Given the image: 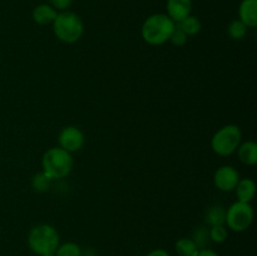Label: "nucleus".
Returning <instances> with one entry per match:
<instances>
[{
	"mask_svg": "<svg viewBox=\"0 0 257 256\" xmlns=\"http://www.w3.org/2000/svg\"><path fill=\"white\" fill-rule=\"evenodd\" d=\"M176 23L163 13L152 14L143 22L141 34L143 40L150 45H162L170 40Z\"/></svg>",
	"mask_w": 257,
	"mask_h": 256,
	"instance_id": "nucleus-1",
	"label": "nucleus"
},
{
	"mask_svg": "<svg viewBox=\"0 0 257 256\" xmlns=\"http://www.w3.org/2000/svg\"><path fill=\"white\" fill-rule=\"evenodd\" d=\"M28 246L38 256H44L55 252L60 243L57 228L48 223H40L30 228L28 233Z\"/></svg>",
	"mask_w": 257,
	"mask_h": 256,
	"instance_id": "nucleus-2",
	"label": "nucleus"
},
{
	"mask_svg": "<svg viewBox=\"0 0 257 256\" xmlns=\"http://www.w3.org/2000/svg\"><path fill=\"white\" fill-rule=\"evenodd\" d=\"M52 27L55 37L65 44L77 43L84 32L82 18L77 13L69 12V10L58 13Z\"/></svg>",
	"mask_w": 257,
	"mask_h": 256,
	"instance_id": "nucleus-3",
	"label": "nucleus"
},
{
	"mask_svg": "<svg viewBox=\"0 0 257 256\" xmlns=\"http://www.w3.org/2000/svg\"><path fill=\"white\" fill-rule=\"evenodd\" d=\"M72 153L67 152L60 147L49 148L43 155L42 167L43 172L50 178V180H62L65 178L73 170Z\"/></svg>",
	"mask_w": 257,
	"mask_h": 256,
	"instance_id": "nucleus-4",
	"label": "nucleus"
},
{
	"mask_svg": "<svg viewBox=\"0 0 257 256\" xmlns=\"http://www.w3.org/2000/svg\"><path fill=\"white\" fill-rule=\"evenodd\" d=\"M242 141V132L236 124H227L221 127L211 140V148L213 152L222 157H227L237 151Z\"/></svg>",
	"mask_w": 257,
	"mask_h": 256,
	"instance_id": "nucleus-5",
	"label": "nucleus"
},
{
	"mask_svg": "<svg viewBox=\"0 0 257 256\" xmlns=\"http://www.w3.org/2000/svg\"><path fill=\"white\" fill-rule=\"evenodd\" d=\"M253 221V208L250 203L236 201L226 210L227 227L233 232H243L251 226Z\"/></svg>",
	"mask_w": 257,
	"mask_h": 256,
	"instance_id": "nucleus-6",
	"label": "nucleus"
},
{
	"mask_svg": "<svg viewBox=\"0 0 257 256\" xmlns=\"http://www.w3.org/2000/svg\"><path fill=\"white\" fill-rule=\"evenodd\" d=\"M58 142H59V147L67 152H77L84 145V135L79 128L74 125H68L60 131Z\"/></svg>",
	"mask_w": 257,
	"mask_h": 256,
	"instance_id": "nucleus-7",
	"label": "nucleus"
},
{
	"mask_svg": "<svg viewBox=\"0 0 257 256\" xmlns=\"http://www.w3.org/2000/svg\"><path fill=\"white\" fill-rule=\"evenodd\" d=\"M240 175L232 166H221L213 175V185L222 192H231L236 188Z\"/></svg>",
	"mask_w": 257,
	"mask_h": 256,
	"instance_id": "nucleus-8",
	"label": "nucleus"
},
{
	"mask_svg": "<svg viewBox=\"0 0 257 256\" xmlns=\"http://www.w3.org/2000/svg\"><path fill=\"white\" fill-rule=\"evenodd\" d=\"M166 9H167L168 17L177 24L181 20L191 15L192 0H167Z\"/></svg>",
	"mask_w": 257,
	"mask_h": 256,
	"instance_id": "nucleus-9",
	"label": "nucleus"
},
{
	"mask_svg": "<svg viewBox=\"0 0 257 256\" xmlns=\"http://www.w3.org/2000/svg\"><path fill=\"white\" fill-rule=\"evenodd\" d=\"M238 19L247 28L257 25V0H242L238 7Z\"/></svg>",
	"mask_w": 257,
	"mask_h": 256,
	"instance_id": "nucleus-10",
	"label": "nucleus"
},
{
	"mask_svg": "<svg viewBox=\"0 0 257 256\" xmlns=\"http://www.w3.org/2000/svg\"><path fill=\"white\" fill-rule=\"evenodd\" d=\"M58 12L50 4H39L33 9L32 18L37 24L50 25L57 18Z\"/></svg>",
	"mask_w": 257,
	"mask_h": 256,
	"instance_id": "nucleus-11",
	"label": "nucleus"
},
{
	"mask_svg": "<svg viewBox=\"0 0 257 256\" xmlns=\"http://www.w3.org/2000/svg\"><path fill=\"white\" fill-rule=\"evenodd\" d=\"M237 201L250 203L256 193V183L251 178H240L235 188Z\"/></svg>",
	"mask_w": 257,
	"mask_h": 256,
	"instance_id": "nucleus-12",
	"label": "nucleus"
},
{
	"mask_svg": "<svg viewBox=\"0 0 257 256\" xmlns=\"http://www.w3.org/2000/svg\"><path fill=\"white\" fill-rule=\"evenodd\" d=\"M238 160L246 166H255L257 163V145L253 141L240 143L237 148Z\"/></svg>",
	"mask_w": 257,
	"mask_h": 256,
	"instance_id": "nucleus-13",
	"label": "nucleus"
},
{
	"mask_svg": "<svg viewBox=\"0 0 257 256\" xmlns=\"http://www.w3.org/2000/svg\"><path fill=\"white\" fill-rule=\"evenodd\" d=\"M177 28H180L183 33H185L187 37H192V35L198 34L202 29V24H201V20L198 19L195 15H188L187 18H185L183 20H181L180 23H177Z\"/></svg>",
	"mask_w": 257,
	"mask_h": 256,
	"instance_id": "nucleus-14",
	"label": "nucleus"
},
{
	"mask_svg": "<svg viewBox=\"0 0 257 256\" xmlns=\"http://www.w3.org/2000/svg\"><path fill=\"white\" fill-rule=\"evenodd\" d=\"M175 250L178 256H196L200 248L191 237H182L176 241Z\"/></svg>",
	"mask_w": 257,
	"mask_h": 256,
	"instance_id": "nucleus-15",
	"label": "nucleus"
},
{
	"mask_svg": "<svg viewBox=\"0 0 257 256\" xmlns=\"http://www.w3.org/2000/svg\"><path fill=\"white\" fill-rule=\"evenodd\" d=\"M206 222L210 226L225 225L226 222V210L221 205H213L206 212Z\"/></svg>",
	"mask_w": 257,
	"mask_h": 256,
	"instance_id": "nucleus-16",
	"label": "nucleus"
},
{
	"mask_svg": "<svg viewBox=\"0 0 257 256\" xmlns=\"http://www.w3.org/2000/svg\"><path fill=\"white\" fill-rule=\"evenodd\" d=\"M54 253L55 256H80L82 247L77 242L68 241V242L59 243Z\"/></svg>",
	"mask_w": 257,
	"mask_h": 256,
	"instance_id": "nucleus-17",
	"label": "nucleus"
},
{
	"mask_svg": "<svg viewBox=\"0 0 257 256\" xmlns=\"http://www.w3.org/2000/svg\"><path fill=\"white\" fill-rule=\"evenodd\" d=\"M247 29L248 28L240 19H235L228 24L227 32L233 40H241L247 34Z\"/></svg>",
	"mask_w": 257,
	"mask_h": 256,
	"instance_id": "nucleus-18",
	"label": "nucleus"
},
{
	"mask_svg": "<svg viewBox=\"0 0 257 256\" xmlns=\"http://www.w3.org/2000/svg\"><path fill=\"white\" fill-rule=\"evenodd\" d=\"M193 242L197 245V247L200 248H207L208 245H210V233H208V228L205 227V226H201V227H197L192 233Z\"/></svg>",
	"mask_w": 257,
	"mask_h": 256,
	"instance_id": "nucleus-19",
	"label": "nucleus"
},
{
	"mask_svg": "<svg viewBox=\"0 0 257 256\" xmlns=\"http://www.w3.org/2000/svg\"><path fill=\"white\" fill-rule=\"evenodd\" d=\"M208 233H210L211 242L215 243H223L228 237V231L226 225H217V226H210L208 228Z\"/></svg>",
	"mask_w": 257,
	"mask_h": 256,
	"instance_id": "nucleus-20",
	"label": "nucleus"
},
{
	"mask_svg": "<svg viewBox=\"0 0 257 256\" xmlns=\"http://www.w3.org/2000/svg\"><path fill=\"white\" fill-rule=\"evenodd\" d=\"M50 183H52V180L44 172L37 173L32 180V186L37 192H45V191H48L50 187Z\"/></svg>",
	"mask_w": 257,
	"mask_h": 256,
	"instance_id": "nucleus-21",
	"label": "nucleus"
},
{
	"mask_svg": "<svg viewBox=\"0 0 257 256\" xmlns=\"http://www.w3.org/2000/svg\"><path fill=\"white\" fill-rule=\"evenodd\" d=\"M187 38H188L187 35H186L180 28H177V25H176V29L173 30L172 35H171L170 42L172 43L173 45H176V47H183V45L187 43Z\"/></svg>",
	"mask_w": 257,
	"mask_h": 256,
	"instance_id": "nucleus-22",
	"label": "nucleus"
},
{
	"mask_svg": "<svg viewBox=\"0 0 257 256\" xmlns=\"http://www.w3.org/2000/svg\"><path fill=\"white\" fill-rule=\"evenodd\" d=\"M73 0H49V4L54 8L55 10H59V12H64L68 10L72 5Z\"/></svg>",
	"mask_w": 257,
	"mask_h": 256,
	"instance_id": "nucleus-23",
	"label": "nucleus"
},
{
	"mask_svg": "<svg viewBox=\"0 0 257 256\" xmlns=\"http://www.w3.org/2000/svg\"><path fill=\"white\" fill-rule=\"evenodd\" d=\"M196 256H220V255H218V253L216 252L215 250L207 247V248H201V250L198 251V253Z\"/></svg>",
	"mask_w": 257,
	"mask_h": 256,
	"instance_id": "nucleus-24",
	"label": "nucleus"
},
{
	"mask_svg": "<svg viewBox=\"0 0 257 256\" xmlns=\"http://www.w3.org/2000/svg\"><path fill=\"white\" fill-rule=\"evenodd\" d=\"M146 256H171V255L168 251L163 250V248H155V250L150 251Z\"/></svg>",
	"mask_w": 257,
	"mask_h": 256,
	"instance_id": "nucleus-25",
	"label": "nucleus"
},
{
	"mask_svg": "<svg viewBox=\"0 0 257 256\" xmlns=\"http://www.w3.org/2000/svg\"><path fill=\"white\" fill-rule=\"evenodd\" d=\"M80 256H97V253H95V251L93 250V248L88 247V248H84V250L82 248V253H80Z\"/></svg>",
	"mask_w": 257,
	"mask_h": 256,
	"instance_id": "nucleus-26",
	"label": "nucleus"
},
{
	"mask_svg": "<svg viewBox=\"0 0 257 256\" xmlns=\"http://www.w3.org/2000/svg\"><path fill=\"white\" fill-rule=\"evenodd\" d=\"M44 256H55V253L53 252V253H48V255H44Z\"/></svg>",
	"mask_w": 257,
	"mask_h": 256,
	"instance_id": "nucleus-27",
	"label": "nucleus"
}]
</instances>
